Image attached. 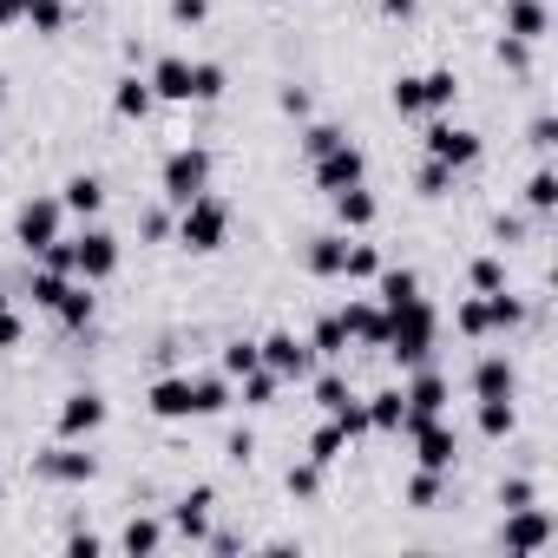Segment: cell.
Segmentation results:
<instances>
[{
  "label": "cell",
  "mask_w": 558,
  "mask_h": 558,
  "mask_svg": "<svg viewBox=\"0 0 558 558\" xmlns=\"http://www.w3.org/2000/svg\"><path fill=\"white\" fill-rule=\"evenodd\" d=\"M473 421H480V434H486V440H506V434L519 427V408H512V395H499V401H480V414H473Z\"/></svg>",
  "instance_id": "cell-29"
},
{
  "label": "cell",
  "mask_w": 558,
  "mask_h": 558,
  "mask_svg": "<svg viewBox=\"0 0 558 558\" xmlns=\"http://www.w3.org/2000/svg\"><path fill=\"white\" fill-rule=\"evenodd\" d=\"M204 184H210V151H204V145H178V151H165V165H158V191H165L171 210L191 204Z\"/></svg>",
  "instance_id": "cell-3"
},
{
  "label": "cell",
  "mask_w": 558,
  "mask_h": 558,
  "mask_svg": "<svg viewBox=\"0 0 558 558\" xmlns=\"http://www.w3.org/2000/svg\"><path fill=\"white\" fill-rule=\"evenodd\" d=\"M453 329H460L466 342H486V336H493V323H486V296L460 303V310H453Z\"/></svg>",
  "instance_id": "cell-38"
},
{
  "label": "cell",
  "mask_w": 558,
  "mask_h": 558,
  "mask_svg": "<svg viewBox=\"0 0 558 558\" xmlns=\"http://www.w3.org/2000/svg\"><path fill=\"white\" fill-rule=\"evenodd\" d=\"M329 145H342V132H336V125H310V132H303V151H310V158H323Z\"/></svg>",
  "instance_id": "cell-52"
},
{
  "label": "cell",
  "mask_w": 558,
  "mask_h": 558,
  "mask_svg": "<svg viewBox=\"0 0 558 558\" xmlns=\"http://www.w3.org/2000/svg\"><path fill=\"white\" fill-rule=\"evenodd\" d=\"M434 336H440V310L427 296H408V303L388 310V349L381 355H395L401 368H421L434 355Z\"/></svg>",
  "instance_id": "cell-1"
},
{
  "label": "cell",
  "mask_w": 558,
  "mask_h": 558,
  "mask_svg": "<svg viewBox=\"0 0 558 558\" xmlns=\"http://www.w3.org/2000/svg\"><path fill=\"white\" fill-rule=\"evenodd\" d=\"M210 506H217V493H210V486H191V493L171 506V525H178L184 538H197V545H204V538H210Z\"/></svg>",
  "instance_id": "cell-18"
},
{
  "label": "cell",
  "mask_w": 558,
  "mask_h": 558,
  "mask_svg": "<svg viewBox=\"0 0 558 558\" xmlns=\"http://www.w3.org/2000/svg\"><path fill=\"white\" fill-rule=\"evenodd\" d=\"M551 545V512L545 506H512L506 512V551H545Z\"/></svg>",
  "instance_id": "cell-13"
},
{
  "label": "cell",
  "mask_w": 558,
  "mask_h": 558,
  "mask_svg": "<svg viewBox=\"0 0 558 558\" xmlns=\"http://www.w3.org/2000/svg\"><path fill=\"white\" fill-rule=\"evenodd\" d=\"M375 296H381V310H395V303L421 296V276H414V269H388V263H381V276H375Z\"/></svg>",
  "instance_id": "cell-27"
},
{
  "label": "cell",
  "mask_w": 558,
  "mask_h": 558,
  "mask_svg": "<svg viewBox=\"0 0 558 558\" xmlns=\"http://www.w3.org/2000/svg\"><path fill=\"white\" fill-rule=\"evenodd\" d=\"M499 506H506V512H512V506H532V480H506V486H499Z\"/></svg>",
  "instance_id": "cell-54"
},
{
  "label": "cell",
  "mask_w": 558,
  "mask_h": 558,
  "mask_svg": "<svg viewBox=\"0 0 558 558\" xmlns=\"http://www.w3.org/2000/svg\"><path fill=\"white\" fill-rule=\"evenodd\" d=\"M342 276H349V283H375V276H381V250H375V243H349Z\"/></svg>",
  "instance_id": "cell-36"
},
{
  "label": "cell",
  "mask_w": 558,
  "mask_h": 558,
  "mask_svg": "<svg viewBox=\"0 0 558 558\" xmlns=\"http://www.w3.org/2000/svg\"><path fill=\"white\" fill-rule=\"evenodd\" d=\"M223 236H230V204H223V197L197 191L191 204H178V243H184V250L210 256V250H223Z\"/></svg>",
  "instance_id": "cell-2"
},
{
  "label": "cell",
  "mask_w": 558,
  "mask_h": 558,
  "mask_svg": "<svg viewBox=\"0 0 558 558\" xmlns=\"http://www.w3.org/2000/svg\"><path fill=\"white\" fill-rule=\"evenodd\" d=\"M414 8H421V0H381V14H388V21H414Z\"/></svg>",
  "instance_id": "cell-58"
},
{
  "label": "cell",
  "mask_w": 558,
  "mask_h": 558,
  "mask_svg": "<svg viewBox=\"0 0 558 558\" xmlns=\"http://www.w3.org/2000/svg\"><path fill=\"white\" fill-rule=\"evenodd\" d=\"M27 8H34V0H0V27H14V21H27Z\"/></svg>",
  "instance_id": "cell-57"
},
{
  "label": "cell",
  "mask_w": 558,
  "mask_h": 558,
  "mask_svg": "<svg viewBox=\"0 0 558 558\" xmlns=\"http://www.w3.org/2000/svg\"><path fill=\"white\" fill-rule=\"evenodd\" d=\"M256 362H263V355H256V342H230V349H223V375H230V381H236V375H250Z\"/></svg>",
  "instance_id": "cell-48"
},
{
  "label": "cell",
  "mask_w": 558,
  "mask_h": 558,
  "mask_svg": "<svg viewBox=\"0 0 558 558\" xmlns=\"http://www.w3.org/2000/svg\"><path fill=\"white\" fill-rule=\"evenodd\" d=\"M171 230V210H145V236H165Z\"/></svg>",
  "instance_id": "cell-60"
},
{
  "label": "cell",
  "mask_w": 558,
  "mask_h": 558,
  "mask_svg": "<svg viewBox=\"0 0 558 558\" xmlns=\"http://www.w3.org/2000/svg\"><path fill=\"white\" fill-rule=\"evenodd\" d=\"M93 310H99V303H93V283H80V276H73V283L60 290V303H53V323H60V329H86Z\"/></svg>",
  "instance_id": "cell-23"
},
{
  "label": "cell",
  "mask_w": 558,
  "mask_h": 558,
  "mask_svg": "<svg viewBox=\"0 0 558 558\" xmlns=\"http://www.w3.org/2000/svg\"><path fill=\"white\" fill-rule=\"evenodd\" d=\"M145 86H151V99H165V106H191V60H184V53H165V60L145 73Z\"/></svg>",
  "instance_id": "cell-15"
},
{
  "label": "cell",
  "mask_w": 558,
  "mask_h": 558,
  "mask_svg": "<svg viewBox=\"0 0 558 558\" xmlns=\"http://www.w3.org/2000/svg\"><path fill=\"white\" fill-rule=\"evenodd\" d=\"M230 408V375H197L191 381V414H223Z\"/></svg>",
  "instance_id": "cell-28"
},
{
  "label": "cell",
  "mask_w": 558,
  "mask_h": 558,
  "mask_svg": "<svg viewBox=\"0 0 558 558\" xmlns=\"http://www.w3.org/2000/svg\"><path fill=\"white\" fill-rule=\"evenodd\" d=\"M453 99H460V80L453 73H421V106L427 112H453Z\"/></svg>",
  "instance_id": "cell-34"
},
{
  "label": "cell",
  "mask_w": 558,
  "mask_h": 558,
  "mask_svg": "<svg viewBox=\"0 0 558 558\" xmlns=\"http://www.w3.org/2000/svg\"><path fill=\"white\" fill-rule=\"evenodd\" d=\"M21 336H27V323L14 310H0V349H21Z\"/></svg>",
  "instance_id": "cell-56"
},
{
  "label": "cell",
  "mask_w": 558,
  "mask_h": 558,
  "mask_svg": "<svg viewBox=\"0 0 558 558\" xmlns=\"http://www.w3.org/2000/svg\"><path fill=\"white\" fill-rule=\"evenodd\" d=\"M342 401H349V381H342L336 368H323V375H316V408H323V414H336Z\"/></svg>",
  "instance_id": "cell-43"
},
{
  "label": "cell",
  "mask_w": 558,
  "mask_h": 558,
  "mask_svg": "<svg viewBox=\"0 0 558 558\" xmlns=\"http://www.w3.org/2000/svg\"><path fill=\"white\" fill-rule=\"evenodd\" d=\"M256 355H263V368H276L283 381H310V375H316V349H310L303 336H290V329L263 336V342H256Z\"/></svg>",
  "instance_id": "cell-8"
},
{
  "label": "cell",
  "mask_w": 558,
  "mask_h": 558,
  "mask_svg": "<svg viewBox=\"0 0 558 558\" xmlns=\"http://www.w3.org/2000/svg\"><path fill=\"white\" fill-rule=\"evenodd\" d=\"M0 106H8V80H0Z\"/></svg>",
  "instance_id": "cell-61"
},
{
  "label": "cell",
  "mask_w": 558,
  "mask_h": 558,
  "mask_svg": "<svg viewBox=\"0 0 558 558\" xmlns=\"http://www.w3.org/2000/svg\"><path fill=\"white\" fill-rule=\"evenodd\" d=\"M27 21H34V34H60L66 27V8H60V0H34Z\"/></svg>",
  "instance_id": "cell-47"
},
{
  "label": "cell",
  "mask_w": 558,
  "mask_h": 558,
  "mask_svg": "<svg viewBox=\"0 0 558 558\" xmlns=\"http://www.w3.org/2000/svg\"><path fill=\"white\" fill-rule=\"evenodd\" d=\"M466 283H473L480 296L506 290V263H499V256H473V263H466Z\"/></svg>",
  "instance_id": "cell-37"
},
{
  "label": "cell",
  "mask_w": 558,
  "mask_h": 558,
  "mask_svg": "<svg viewBox=\"0 0 558 558\" xmlns=\"http://www.w3.org/2000/svg\"><path fill=\"white\" fill-rule=\"evenodd\" d=\"M283 112H290V119H303V112H310V99H303V86H290V93H283Z\"/></svg>",
  "instance_id": "cell-59"
},
{
  "label": "cell",
  "mask_w": 558,
  "mask_h": 558,
  "mask_svg": "<svg viewBox=\"0 0 558 558\" xmlns=\"http://www.w3.org/2000/svg\"><path fill=\"white\" fill-rule=\"evenodd\" d=\"M375 217H381V204H375V191H368V184L336 191V223H342V230H368Z\"/></svg>",
  "instance_id": "cell-22"
},
{
  "label": "cell",
  "mask_w": 558,
  "mask_h": 558,
  "mask_svg": "<svg viewBox=\"0 0 558 558\" xmlns=\"http://www.w3.org/2000/svg\"><path fill=\"white\" fill-rule=\"evenodd\" d=\"M171 21L178 27H204L210 21V0H171Z\"/></svg>",
  "instance_id": "cell-51"
},
{
  "label": "cell",
  "mask_w": 558,
  "mask_h": 558,
  "mask_svg": "<svg viewBox=\"0 0 558 558\" xmlns=\"http://www.w3.org/2000/svg\"><path fill=\"white\" fill-rule=\"evenodd\" d=\"M408 434V447H414V466H427V473H453V460H460V434L434 414V421H408L401 427Z\"/></svg>",
  "instance_id": "cell-4"
},
{
  "label": "cell",
  "mask_w": 558,
  "mask_h": 558,
  "mask_svg": "<svg viewBox=\"0 0 558 558\" xmlns=\"http://www.w3.org/2000/svg\"><path fill=\"white\" fill-rule=\"evenodd\" d=\"M66 283H73V276H60V269H34V283H27V290H34V303H40V310H53Z\"/></svg>",
  "instance_id": "cell-42"
},
{
  "label": "cell",
  "mask_w": 558,
  "mask_h": 558,
  "mask_svg": "<svg viewBox=\"0 0 558 558\" xmlns=\"http://www.w3.org/2000/svg\"><path fill=\"white\" fill-rule=\"evenodd\" d=\"M34 473H40V480H53V486H86V480L99 473V460H93L86 447H73V440H60V447H47V453H34Z\"/></svg>",
  "instance_id": "cell-10"
},
{
  "label": "cell",
  "mask_w": 558,
  "mask_h": 558,
  "mask_svg": "<svg viewBox=\"0 0 558 558\" xmlns=\"http://www.w3.org/2000/svg\"><path fill=\"white\" fill-rule=\"evenodd\" d=\"M60 223H66V204H60V197H27V204L14 210V243H21L27 256H40V250L60 236Z\"/></svg>",
  "instance_id": "cell-6"
},
{
  "label": "cell",
  "mask_w": 558,
  "mask_h": 558,
  "mask_svg": "<svg viewBox=\"0 0 558 558\" xmlns=\"http://www.w3.org/2000/svg\"><path fill=\"white\" fill-rule=\"evenodd\" d=\"M499 60H506L512 73H525V66H532V47H525V40H499Z\"/></svg>",
  "instance_id": "cell-53"
},
{
  "label": "cell",
  "mask_w": 558,
  "mask_h": 558,
  "mask_svg": "<svg viewBox=\"0 0 558 558\" xmlns=\"http://www.w3.org/2000/svg\"><path fill=\"white\" fill-rule=\"evenodd\" d=\"M342 256H349V230H323V236H310V276H323V283H329V276H342Z\"/></svg>",
  "instance_id": "cell-20"
},
{
  "label": "cell",
  "mask_w": 558,
  "mask_h": 558,
  "mask_svg": "<svg viewBox=\"0 0 558 558\" xmlns=\"http://www.w3.org/2000/svg\"><path fill=\"white\" fill-rule=\"evenodd\" d=\"M414 191H421V197H447V191H453V171H447L440 158H421V171H414Z\"/></svg>",
  "instance_id": "cell-40"
},
{
  "label": "cell",
  "mask_w": 558,
  "mask_h": 558,
  "mask_svg": "<svg viewBox=\"0 0 558 558\" xmlns=\"http://www.w3.org/2000/svg\"><path fill=\"white\" fill-rule=\"evenodd\" d=\"M40 269H60V276H73V243H66V236H53V243L40 250Z\"/></svg>",
  "instance_id": "cell-50"
},
{
  "label": "cell",
  "mask_w": 558,
  "mask_h": 558,
  "mask_svg": "<svg viewBox=\"0 0 558 558\" xmlns=\"http://www.w3.org/2000/svg\"><path fill=\"white\" fill-rule=\"evenodd\" d=\"M223 93H230V73H223L217 60H197V66H191V106H217Z\"/></svg>",
  "instance_id": "cell-25"
},
{
  "label": "cell",
  "mask_w": 558,
  "mask_h": 558,
  "mask_svg": "<svg viewBox=\"0 0 558 558\" xmlns=\"http://www.w3.org/2000/svg\"><path fill=\"white\" fill-rule=\"evenodd\" d=\"M447 395H453V388H447V375L421 362V368H414V381L401 388V401H408V421H434V414H447ZM408 421H401V427H408Z\"/></svg>",
  "instance_id": "cell-11"
},
{
  "label": "cell",
  "mask_w": 558,
  "mask_h": 558,
  "mask_svg": "<svg viewBox=\"0 0 558 558\" xmlns=\"http://www.w3.org/2000/svg\"><path fill=\"white\" fill-rule=\"evenodd\" d=\"M165 545V525L158 519H125V532H119V551H132V558H151Z\"/></svg>",
  "instance_id": "cell-30"
},
{
  "label": "cell",
  "mask_w": 558,
  "mask_h": 558,
  "mask_svg": "<svg viewBox=\"0 0 558 558\" xmlns=\"http://www.w3.org/2000/svg\"><path fill=\"white\" fill-rule=\"evenodd\" d=\"M486 323H493V329H519V323H525V303L506 296V290H493V296H486Z\"/></svg>",
  "instance_id": "cell-41"
},
{
  "label": "cell",
  "mask_w": 558,
  "mask_h": 558,
  "mask_svg": "<svg viewBox=\"0 0 558 558\" xmlns=\"http://www.w3.org/2000/svg\"><path fill=\"white\" fill-rule=\"evenodd\" d=\"M106 551V538H93V532H73L66 538V558H99Z\"/></svg>",
  "instance_id": "cell-55"
},
{
  "label": "cell",
  "mask_w": 558,
  "mask_h": 558,
  "mask_svg": "<svg viewBox=\"0 0 558 558\" xmlns=\"http://www.w3.org/2000/svg\"><path fill=\"white\" fill-rule=\"evenodd\" d=\"M545 34H551V8H545V0H506V40L538 47Z\"/></svg>",
  "instance_id": "cell-17"
},
{
  "label": "cell",
  "mask_w": 558,
  "mask_h": 558,
  "mask_svg": "<svg viewBox=\"0 0 558 558\" xmlns=\"http://www.w3.org/2000/svg\"><path fill=\"white\" fill-rule=\"evenodd\" d=\"M310 171H316V191H329V197H336V191H349V184H362V178H368V158L342 138V145H329L323 158H310Z\"/></svg>",
  "instance_id": "cell-9"
},
{
  "label": "cell",
  "mask_w": 558,
  "mask_h": 558,
  "mask_svg": "<svg viewBox=\"0 0 558 558\" xmlns=\"http://www.w3.org/2000/svg\"><path fill=\"white\" fill-rule=\"evenodd\" d=\"M525 145H532V151H551V145H558V119H551V112H538V119L525 125Z\"/></svg>",
  "instance_id": "cell-49"
},
{
  "label": "cell",
  "mask_w": 558,
  "mask_h": 558,
  "mask_svg": "<svg viewBox=\"0 0 558 558\" xmlns=\"http://www.w3.org/2000/svg\"><path fill=\"white\" fill-rule=\"evenodd\" d=\"M395 112H401V119H421V112H427V106H421V80H414V73H401V80H395Z\"/></svg>",
  "instance_id": "cell-44"
},
{
  "label": "cell",
  "mask_w": 558,
  "mask_h": 558,
  "mask_svg": "<svg viewBox=\"0 0 558 558\" xmlns=\"http://www.w3.org/2000/svg\"><path fill=\"white\" fill-rule=\"evenodd\" d=\"M73 276L80 283H112L119 276V236L112 230H86V236H73Z\"/></svg>",
  "instance_id": "cell-7"
},
{
  "label": "cell",
  "mask_w": 558,
  "mask_h": 558,
  "mask_svg": "<svg viewBox=\"0 0 558 558\" xmlns=\"http://www.w3.org/2000/svg\"><path fill=\"white\" fill-rule=\"evenodd\" d=\"M310 349H316V362H336V355L349 349V329H342V316H323V323L310 329Z\"/></svg>",
  "instance_id": "cell-35"
},
{
  "label": "cell",
  "mask_w": 558,
  "mask_h": 558,
  "mask_svg": "<svg viewBox=\"0 0 558 558\" xmlns=\"http://www.w3.org/2000/svg\"><path fill=\"white\" fill-rule=\"evenodd\" d=\"M525 210H538V217L558 210V171H551V165H538V171L525 178Z\"/></svg>",
  "instance_id": "cell-32"
},
{
  "label": "cell",
  "mask_w": 558,
  "mask_h": 558,
  "mask_svg": "<svg viewBox=\"0 0 558 558\" xmlns=\"http://www.w3.org/2000/svg\"><path fill=\"white\" fill-rule=\"evenodd\" d=\"M342 453H349V434H342V427H336V421L323 414V427L310 434V460H316V466H336Z\"/></svg>",
  "instance_id": "cell-33"
},
{
  "label": "cell",
  "mask_w": 558,
  "mask_h": 558,
  "mask_svg": "<svg viewBox=\"0 0 558 558\" xmlns=\"http://www.w3.org/2000/svg\"><path fill=\"white\" fill-rule=\"evenodd\" d=\"M329 421H336V427H342V434H349V440H362V434H368V408H362V401H355V395H349V401H342V408H336V414H329Z\"/></svg>",
  "instance_id": "cell-45"
},
{
  "label": "cell",
  "mask_w": 558,
  "mask_h": 558,
  "mask_svg": "<svg viewBox=\"0 0 558 558\" xmlns=\"http://www.w3.org/2000/svg\"><path fill=\"white\" fill-rule=\"evenodd\" d=\"M60 204H66L73 217H99V210H106V184H99L93 171H73V178L60 184Z\"/></svg>",
  "instance_id": "cell-21"
},
{
  "label": "cell",
  "mask_w": 558,
  "mask_h": 558,
  "mask_svg": "<svg viewBox=\"0 0 558 558\" xmlns=\"http://www.w3.org/2000/svg\"><path fill=\"white\" fill-rule=\"evenodd\" d=\"M106 414H112V408H106V395L80 388V395H66V401H60V421H53V427H60V440H86V434H99V427H106Z\"/></svg>",
  "instance_id": "cell-12"
},
{
  "label": "cell",
  "mask_w": 558,
  "mask_h": 558,
  "mask_svg": "<svg viewBox=\"0 0 558 558\" xmlns=\"http://www.w3.org/2000/svg\"><path fill=\"white\" fill-rule=\"evenodd\" d=\"M440 480H447V473L414 466V480H408V506H414V512H434V506H440Z\"/></svg>",
  "instance_id": "cell-39"
},
{
  "label": "cell",
  "mask_w": 558,
  "mask_h": 558,
  "mask_svg": "<svg viewBox=\"0 0 558 558\" xmlns=\"http://www.w3.org/2000/svg\"><path fill=\"white\" fill-rule=\"evenodd\" d=\"M151 106H158V99H151L145 80H119V93H112V112H119V119H151Z\"/></svg>",
  "instance_id": "cell-31"
},
{
  "label": "cell",
  "mask_w": 558,
  "mask_h": 558,
  "mask_svg": "<svg viewBox=\"0 0 558 558\" xmlns=\"http://www.w3.org/2000/svg\"><path fill=\"white\" fill-rule=\"evenodd\" d=\"M421 145H427V158H440L447 171H466V165H480V151H486V138H480L473 125H453V119H434Z\"/></svg>",
  "instance_id": "cell-5"
},
{
  "label": "cell",
  "mask_w": 558,
  "mask_h": 558,
  "mask_svg": "<svg viewBox=\"0 0 558 558\" xmlns=\"http://www.w3.org/2000/svg\"><path fill=\"white\" fill-rule=\"evenodd\" d=\"M362 408H368V434H401V421H408L401 388H381V395H368Z\"/></svg>",
  "instance_id": "cell-24"
},
{
  "label": "cell",
  "mask_w": 558,
  "mask_h": 558,
  "mask_svg": "<svg viewBox=\"0 0 558 558\" xmlns=\"http://www.w3.org/2000/svg\"><path fill=\"white\" fill-rule=\"evenodd\" d=\"M243 381V408H276V395H283V375H276V368H250V375H236Z\"/></svg>",
  "instance_id": "cell-26"
},
{
  "label": "cell",
  "mask_w": 558,
  "mask_h": 558,
  "mask_svg": "<svg viewBox=\"0 0 558 558\" xmlns=\"http://www.w3.org/2000/svg\"><path fill=\"white\" fill-rule=\"evenodd\" d=\"M512 362L506 355H480L473 362V375H466V388H473V401H499V395H512Z\"/></svg>",
  "instance_id": "cell-19"
},
{
  "label": "cell",
  "mask_w": 558,
  "mask_h": 558,
  "mask_svg": "<svg viewBox=\"0 0 558 558\" xmlns=\"http://www.w3.org/2000/svg\"><path fill=\"white\" fill-rule=\"evenodd\" d=\"M316 493H323V466H316V460L290 466V499H316Z\"/></svg>",
  "instance_id": "cell-46"
},
{
  "label": "cell",
  "mask_w": 558,
  "mask_h": 558,
  "mask_svg": "<svg viewBox=\"0 0 558 558\" xmlns=\"http://www.w3.org/2000/svg\"><path fill=\"white\" fill-rule=\"evenodd\" d=\"M0 310H8V290H0Z\"/></svg>",
  "instance_id": "cell-62"
},
{
  "label": "cell",
  "mask_w": 558,
  "mask_h": 558,
  "mask_svg": "<svg viewBox=\"0 0 558 558\" xmlns=\"http://www.w3.org/2000/svg\"><path fill=\"white\" fill-rule=\"evenodd\" d=\"M336 316H342L349 342H362V349H388V310H381V303L355 296V303H349V310H336Z\"/></svg>",
  "instance_id": "cell-14"
},
{
  "label": "cell",
  "mask_w": 558,
  "mask_h": 558,
  "mask_svg": "<svg viewBox=\"0 0 558 558\" xmlns=\"http://www.w3.org/2000/svg\"><path fill=\"white\" fill-rule=\"evenodd\" d=\"M145 408H151L158 421H191V375H158V381L145 388Z\"/></svg>",
  "instance_id": "cell-16"
}]
</instances>
